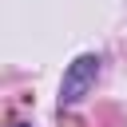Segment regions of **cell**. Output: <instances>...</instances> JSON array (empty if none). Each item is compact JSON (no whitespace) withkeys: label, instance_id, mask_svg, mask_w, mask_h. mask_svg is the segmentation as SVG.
<instances>
[{"label":"cell","instance_id":"obj_1","mask_svg":"<svg viewBox=\"0 0 127 127\" xmlns=\"http://www.w3.org/2000/svg\"><path fill=\"white\" fill-rule=\"evenodd\" d=\"M95 79H99V56H91V52L75 56V60L67 64V71H64V83H60V107L83 103V99L91 95Z\"/></svg>","mask_w":127,"mask_h":127},{"label":"cell","instance_id":"obj_2","mask_svg":"<svg viewBox=\"0 0 127 127\" xmlns=\"http://www.w3.org/2000/svg\"><path fill=\"white\" fill-rule=\"evenodd\" d=\"M16 127H28V123H16Z\"/></svg>","mask_w":127,"mask_h":127}]
</instances>
